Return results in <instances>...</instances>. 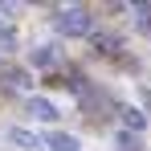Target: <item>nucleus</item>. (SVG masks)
<instances>
[{
    "instance_id": "nucleus-2",
    "label": "nucleus",
    "mask_w": 151,
    "mask_h": 151,
    "mask_svg": "<svg viewBox=\"0 0 151 151\" xmlns=\"http://www.w3.org/2000/svg\"><path fill=\"white\" fill-rule=\"evenodd\" d=\"M33 119H41V123H53L57 119V106H53L49 98H29V106H25Z\"/></svg>"
},
{
    "instance_id": "nucleus-10",
    "label": "nucleus",
    "mask_w": 151,
    "mask_h": 151,
    "mask_svg": "<svg viewBox=\"0 0 151 151\" xmlns=\"http://www.w3.org/2000/svg\"><path fill=\"white\" fill-rule=\"evenodd\" d=\"M119 143H123V151H139V139H135L131 131H123V135H119Z\"/></svg>"
},
{
    "instance_id": "nucleus-7",
    "label": "nucleus",
    "mask_w": 151,
    "mask_h": 151,
    "mask_svg": "<svg viewBox=\"0 0 151 151\" xmlns=\"http://www.w3.org/2000/svg\"><path fill=\"white\" fill-rule=\"evenodd\" d=\"M131 12H135V25L139 29H151V4H135Z\"/></svg>"
},
{
    "instance_id": "nucleus-4",
    "label": "nucleus",
    "mask_w": 151,
    "mask_h": 151,
    "mask_svg": "<svg viewBox=\"0 0 151 151\" xmlns=\"http://www.w3.org/2000/svg\"><path fill=\"white\" fill-rule=\"evenodd\" d=\"M49 147H53V151H78V139L61 131V135H53V139H49Z\"/></svg>"
},
{
    "instance_id": "nucleus-6",
    "label": "nucleus",
    "mask_w": 151,
    "mask_h": 151,
    "mask_svg": "<svg viewBox=\"0 0 151 151\" xmlns=\"http://www.w3.org/2000/svg\"><path fill=\"white\" fill-rule=\"evenodd\" d=\"M0 78H4V86H12V90H21V86H29V78L21 74V70H4Z\"/></svg>"
},
{
    "instance_id": "nucleus-3",
    "label": "nucleus",
    "mask_w": 151,
    "mask_h": 151,
    "mask_svg": "<svg viewBox=\"0 0 151 151\" xmlns=\"http://www.w3.org/2000/svg\"><path fill=\"white\" fill-rule=\"evenodd\" d=\"M8 139H12L17 147H41V139H37L33 131H21V127H12V131H8Z\"/></svg>"
},
{
    "instance_id": "nucleus-9",
    "label": "nucleus",
    "mask_w": 151,
    "mask_h": 151,
    "mask_svg": "<svg viewBox=\"0 0 151 151\" xmlns=\"http://www.w3.org/2000/svg\"><path fill=\"white\" fill-rule=\"evenodd\" d=\"M53 57H57V49H53V45H45V49H37V53H33V61H37V65H49Z\"/></svg>"
},
{
    "instance_id": "nucleus-5",
    "label": "nucleus",
    "mask_w": 151,
    "mask_h": 151,
    "mask_svg": "<svg viewBox=\"0 0 151 151\" xmlns=\"http://www.w3.org/2000/svg\"><path fill=\"white\" fill-rule=\"evenodd\" d=\"M94 49H102V53H119V37H106V33H94Z\"/></svg>"
},
{
    "instance_id": "nucleus-1",
    "label": "nucleus",
    "mask_w": 151,
    "mask_h": 151,
    "mask_svg": "<svg viewBox=\"0 0 151 151\" xmlns=\"http://www.w3.org/2000/svg\"><path fill=\"white\" fill-rule=\"evenodd\" d=\"M90 25H94L90 8H65V12H57V29L65 37H82V33H90Z\"/></svg>"
},
{
    "instance_id": "nucleus-8",
    "label": "nucleus",
    "mask_w": 151,
    "mask_h": 151,
    "mask_svg": "<svg viewBox=\"0 0 151 151\" xmlns=\"http://www.w3.org/2000/svg\"><path fill=\"white\" fill-rule=\"evenodd\" d=\"M123 123H127V131H143V114L127 106V110H123Z\"/></svg>"
}]
</instances>
